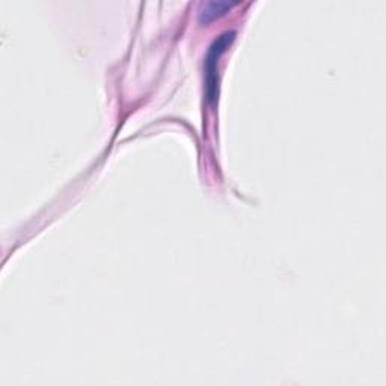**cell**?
I'll return each instance as SVG.
<instances>
[{
  "label": "cell",
  "mask_w": 386,
  "mask_h": 386,
  "mask_svg": "<svg viewBox=\"0 0 386 386\" xmlns=\"http://www.w3.org/2000/svg\"><path fill=\"white\" fill-rule=\"evenodd\" d=\"M232 5L231 3H226V2H219V3H208L207 6H205V11H204V18L205 20H210V18H214V17H218V15H222V14H225V11L228 8H231Z\"/></svg>",
  "instance_id": "1"
}]
</instances>
